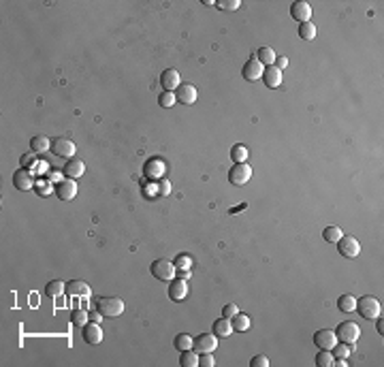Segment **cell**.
<instances>
[{"label": "cell", "mask_w": 384, "mask_h": 367, "mask_svg": "<svg viewBox=\"0 0 384 367\" xmlns=\"http://www.w3.org/2000/svg\"><path fill=\"white\" fill-rule=\"evenodd\" d=\"M28 171H30V173H45V171H49V164L45 160H36Z\"/></svg>", "instance_id": "cell-41"}, {"label": "cell", "mask_w": 384, "mask_h": 367, "mask_svg": "<svg viewBox=\"0 0 384 367\" xmlns=\"http://www.w3.org/2000/svg\"><path fill=\"white\" fill-rule=\"evenodd\" d=\"M275 64H277V69H286V66H288V58H286V56H277L275 58Z\"/></svg>", "instance_id": "cell-46"}, {"label": "cell", "mask_w": 384, "mask_h": 367, "mask_svg": "<svg viewBox=\"0 0 384 367\" xmlns=\"http://www.w3.org/2000/svg\"><path fill=\"white\" fill-rule=\"evenodd\" d=\"M314 344L318 346L320 350H331L337 344V338H335V331H331V329H320V331H316L314 335Z\"/></svg>", "instance_id": "cell-13"}, {"label": "cell", "mask_w": 384, "mask_h": 367, "mask_svg": "<svg viewBox=\"0 0 384 367\" xmlns=\"http://www.w3.org/2000/svg\"><path fill=\"white\" fill-rule=\"evenodd\" d=\"M36 156H39V154H36V152H30V154H24V156H21V167H26V169H30V167H32V164H34L36 160H39V158H36Z\"/></svg>", "instance_id": "cell-40"}, {"label": "cell", "mask_w": 384, "mask_h": 367, "mask_svg": "<svg viewBox=\"0 0 384 367\" xmlns=\"http://www.w3.org/2000/svg\"><path fill=\"white\" fill-rule=\"evenodd\" d=\"M126 303L120 297H103L99 299V312L105 318H118L124 314Z\"/></svg>", "instance_id": "cell-2"}, {"label": "cell", "mask_w": 384, "mask_h": 367, "mask_svg": "<svg viewBox=\"0 0 384 367\" xmlns=\"http://www.w3.org/2000/svg\"><path fill=\"white\" fill-rule=\"evenodd\" d=\"M56 197L60 201H73L77 197V184H75V179H62V182H58Z\"/></svg>", "instance_id": "cell-12"}, {"label": "cell", "mask_w": 384, "mask_h": 367, "mask_svg": "<svg viewBox=\"0 0 384 367\" xmlns=\"http://www.w3.org/2000/svg\"><path fill=\"white\" fill-rule=\"evenodd\" d=\"M242 73H244V79H246V81H258V79L262 77V73H265V66L258 62V58L252 56L250 60H248V64L244 66Z\"/></svg>", "instance_id": "cell-11"}, {"label": "cell", "mask_w": 384, "mask_h": 367, "mask_svg": "<svg viewBox=\"0 0 384 367\" xmlns=\"http://www.w3.org/2000/svg\"><path fill=\"white\" fill-rule=\"evenodd\" d=\"M160 86L164 88V92H175V90L182 86V77L175 69H167L160 75Z\"/></svg>", "instance_id": "cell-15"}, {"label": "cell", "mask_w": 384, "mask_h": 367, "mask_svg": "<svg viewBox=\"0 0 384 367\" xmlns=\"http://www.w3.org/2000/svg\"><path fill=\"white\" fill-rule=\"evenodd\" d=\"M231 158L235 160V164H242L248 160V147L244 143H237V145H233L231 149Z\"/></svg>", "instance_id": "cell-28"}, {"label": "cell", "mask_w": 384, "mask_h": 367, "mask_svg": "<svg viewBox=\"0 0 384 367\" xmlns=\"http://www.w3.org/2000/svg\"><path fill=\"white\" fill-rule=\"evenodd\" d=\"M252 367H269V359L265 355H256L252 361H250Z\"/></svg>", "instance_id": "cell-44"}, {"label": "cell", "mask_w": 384, "mask_h": 367, "mask_svg": "<svg viewBox=\"0 0 384 367\" xmlns=\"http://www.w3.org/2000/svg\"><path fill=\"white\" fill-rule=\"evenodd\" d=\"M218 9H222V11H237L239 9V0H218Z\"/></svg>", "instance_id": "cell-36"}, {"label": "cell", "mask_w": 384, "mask_h": 367, "mask_svg": "<svg viewBox=\"0 0 384 367\" xmlns=\"http://www.w3.org/2000/svg\"><path fill=\"white\" fill-rule=\"evenodd\" d=\"M256 58H258V62L267 69V66H273V64H275V58H277V56H275L273 47H260L258 54H256Z\"/></svg>", "instance_id": "cell-25"}, {"label": "cell", "mask_w": 384, "mask_h": 367, "mask_svg": "<svg viewBox=\"0 0 384 367\" xmlns=\"http://www.w3.org/2000/svg\"><path fill=\"white\" fill-rule=\"evenodd\" d=\"M194 350H197L199 355H207V353H214L218 348V338L214 333H201L194 338Z\"/></svg>", "instance_id": "cell-8"}, {"label": "cell", "mask_w": 384, "mask_h": 367, "mask_svg": "<svg viewBox=\"0 0 384 367\" xmlns=\"http://www.w3.org/2000/svg\"><path fill=\"white\" fill-rule=\"evenodd\" d=\"M342 235H344V233H342L340 227H327L325 231H322V237H325L329 244H337V242L342 239Z\"/></svg>", "instance_id": "cell-34"}, {"label": "cell", "mask_w": 384, "mask_h": 367, "mask_svg": "<svg viewBox=\"0 0 384 367\" xmlns=\"http://www.w3.org/2000/svg\"><path fill=\"white\" fill-rule=\"evenodd\" d=\"M262 81L267 88H280L282 86V71L277 66H267L262 73Z\"/></svg>", "instance_id": "cell-20"}, {"label": "cell", "mask_w": 384, "mask_h": 367, "mask_svg": "<svg viewBox=\"0 0 384 367\" xmlns=\"http://www.w3.org/2000/svg\"><path fill=\"white\" fill-rule=\"evenodd\" d=\"M352 350H355V344H335L333 348H331V353H333V357L337 359H348L352 355Z\"/></svg>", "instance_id": "cell-27"}, {"label": "cell", "mask_w": 384, "mask_h": 367, "mask_svg": "<svg viewBox=\"0 0 384 367\" xmlns=\"http://www.w3.org/2000/svg\"><path fill=\"white\" fill-rule=\"evenodd\" d=\"M233 333V325H231V318H220L214 323V335L216 338H229Z\"/></svg>", "instance_id": "cell-22"}, {"label": "cell", "mask_w": 384, "mask_h": 367, "mask_svg": "<svg viewBox=\"0 0 384 367\" xmlns=\"http://www.w3.org/2000/svg\"><path fill=\"white\" fill-rule=\"evenodd\" d=\"M231 325H233V331H239V333H244L250 329V316L248 314H235V316L231 318Z\"/></svg>", "instance_id": "cell-24"}, {"label": "cell", "mask_w": 384, "mask_h": 367, "mask_svg": "<svg viewBox=\"0 0 384 367\" xmlns=\"http://www.w3.org/2000/svg\"><path fill=\"white\" fill-rule=\"evenodd\" d=\"M216 361H214V357L212 353H207V355H199V367H214Z\"/></svg>", "instance_id": "cell-43"}, {"label": "cell", "mask_w": 384, "mask_h": 367, "mask_svg": "<svg viewBox=\"0 0 384 367\" xmlns=\"http://www.w3.org/2000/svg\"><path fill=\"white\" fill-rule=\"evenodd\" d=\"M179 365L182 367H199V353L194 348L184 350L182 357H179Z\"/></svg>", "instance_id": "cell-26"}, {"label": "cell", "mask_w": 384, "mask_h": 367, "mask_svg": "<svg viewBox=\"0 0 384 367\" xmlns=\"http://www.w3.org/2000/svg\"><path fill=\"white\" fill-rule=\"evenodd\" d=\"M156 190H158V194H160V197H167V194H171V184H169V179H158Z\"/></svg>", "instance_id": "cell-38"}, {"label": "cell", "mask_w": 384, "mask_h": 367, "mask_svg": "<svg viewBox=\"0 0 384 367\" xmlns=\"http://www.w3.org/2000/svg\"><path fill=\"white\" fill-rule=\"evenodd\" d=\"M337 252H340L342 256H346V258H355V256H359V252H361L359 239H357V237H352V235H342V239L337 242Z\"/></svg>", "instance_id": "cell-6"}, {"label": "cell", "mask_w": 384, "mask_h": 367, "mask_svg": "<svg viewBox=\"0 0 384 367\" xmlns=\"http://www.w3.org/2000/svg\"><path fill=\"white\" fill-rule=\"evenodd\" d=\"M235 314H239L237 303H227V305H224V310H222V316H224V318H233Z\"/></svg>", "instance_id": "cell-42"}, {"label": "cell", "mask_w": 384, "mask_h": 367, "mask_svg": "<svg viewBox=\"0 0 384 367\" xmlns=\"http://www.w3.org/2000/svg\"><path fill=\"white\" fill-rule=\"evenodd\" d=\"M152 275L162 282H171L177 275V267H175V263H171L167 258H158L152 263Z\"/></svg>", "instance_id": "cell-3"}, {"label": "cell", "mask_w": 384, "mask_h": 367, "mask_svg": "<svg viewBox=\"0 0 384 367\" xmlns=\"http://www.w3.org/2000/svg\"><path fill=\"white\" fill-rule=\"evenodd\" d=\"M357 312L367 320H376L382 314V303L372 295L361 297V299H357Z\"/></svg>", "instance_id": "cell-1"}, {"label": "cell", "mask_w": 384, "mask_h": 367, "mask_svg": "<svg viewBox=\"0 0 384 367\" xmlns=\"http://www.w3.org/2000/svg\"><path fill=\"white\" fill-rule=\"evenodd\" d=\"M71 320H73V325H77V327H86L90 323V314L84 308H81V310H73Z\"/></svg>", "instance_id": "cell-35"}, {"label": "cell", "mask_w": 384, "mask_h": 367, "mask_svg": "<svg viewBox=\"0 0 384 367\" xmlns=\"http://www.w3.org/2000/svg\"><path fill=\"white\" fill-rule=\"evenodd\" d=\"M333 361H335V357L331 350H320V353L316 355V365L318 367H333Z\"/></svg>", "instance_id": "cell-32"}, {"label": "cell", "mask_w": 384, "mask_h": 367, "mask_svg": "<svg viewBox=\"0 0 384 367\" xmlns=\"http://www.w3.org/2000/svg\"><path fill=\"white\" fill-rule=\"evenodd\" d=\"M34 177L32 173H30L28 169H17L13 173V186L17 190H30V188H34Z\"/></svg>", "instance_id": "cell-14"}, {"label": "cell", "mask_w": 384, "mask_h": 367, "mask_svg": "<svg viewBox=\"0 0 384 367\" xmlns=\"http://www.w3.org/2000/svg\"><path fill=\"white\" fill-rule=\"evenodd\" d=\"M175 267L177 269H192V258H188L186 254H179L175 258Z\"/></svg>", "instance_id": "cell-39"}, {"label": "cell", "mask_w": 384, "mask_h": 367, "mask_svg": "<svg viewBox=\"0 0 384 367\" xmlns=\"http://www.w3.org/2000/svg\"><path fill=\"white\" fill-rule=\"evenodd\" d=\"M103 318H105V316H103L99 310H96V312H90V323H101Z\"/></svg>", "instance_id": "cell-47"}, {"label": "cell", "mask_w": 384, "mask_h": 367, "mask_svg": "<svg viewBox=\"0 0 384 367\" xmlns=\"http://www.w3.org/2000/svg\"><path fill=\"white\" fill-rule=\"evenodd\" d=\"M34 188L39 190L41 194H49V192H51V186H49L47 182H45V179H39V182L34 184Z\"/></svg>", "instance_id": "cell-45"}, {"label": "cell", "mask_w": 384, "mask_h": 367, "mask_svg": "<svg viewBox=\"0 0 384 367\" xmlns=\"http://www.w3.org/2000/svg\"><path fill=\"white\" fill-rule=\"evenodd\" d=\"M252 179V167L248 162H242V164H235L231 167L229 171V182L235 184V186H244Z\"/></svg>", "instance_id": "cell-5"}, {"label": "cell", "mask_w": 384, "mask_h": 367, "mask_svg": "<svg viewBox=\"0 0 384 367\" xmlns=\"http://www.w3.org/2000/svg\"><path fill=\"white\" fill-rule=\"evenodd\" d=\"M299 36L305 41H312L316 36V26L312 21H303V24H299Z\"/></svg>", "instance_id": "cell-33"}, {"label": "cell", "mask_w": 384, "mask_h": 367, "mask_svg": "<svg viewBox=\"0 0 384 367\" xmlns=\"http://www.w3.org/2000/svg\"><path fill=\"white\" fill-rule=\"evenodd\" d=\"M312 4L310 2H305V0H297V2H292L290 4V15H292V19H297V21H312Z\"/></svg>", "instance_id": "cell-10"}, {"label": "cell", "mask_w": 384, "mask_h": 367, "mask_svg": "<svg viewBox=\"0 0 384 367\" xmlns=\"http://www.w3.org/2000/svg\"><path fill=\"white\" fill-rule=\"evenodd\" d=\"M175 99L179 103H184V105H192L194 101H197V88H194L192 84H182L175 90Z\"/></svg>", "instance_id": "cell-18"}, {"label": "cell", "mask_w": 384, "mask_h": 367, "mask_svg": "<svg viewBox=\"0 0 384 367\" xmlns=\"http://www.w3.org/2000/svg\"><path fill=\"white\" fill-rule=\"evenodd\" d=\"M30 149H32V152H36V154H43V152H47V149H51L49 137H45V134L32 137V141H30Z\"/></svg>", "instance_id": "cell-23"}, {"label": "cell", "mask_w": 384, "mask_h": 367, "mask_svg": "<svg viewBox=\"0 0 384 367\" xmlns=\"http://www.w3.org/2000/svg\"><path fill=\"white\" fill-rule=\"evenodd\" d=\"M66 293L73 297H79V299H90V295H92V288H90V284L86 282H81V280H73L66 284Z\"/></svg>", "instance_id": "cell-16"}, {"label": "cell", "mask_w": 384, "mask_h": 367, "mask_svg": "<svg viewBox=\"0 0 384 367\" xmlns=\"http://www.w3.org/2000/svg\"><path fill=\"white\" fill-rule=\"evenodd\" d=\"M175 92H162L160 96H158V103L162 105V107H173L175 105Z\"/></svg>", "instance_id": "cell-37"}, {"label": "cell", "mask_w": 384, "mask_h": 367, "mask_svg": "<svg viewBox=\"0 0 384 367\" xmlns=\"http://www.w3.org/2000/svg\"><path fill=\"white\" fill-rule=\"evenodd\" d=\"M164 171H167V164H164V160H160V158H149V160L145 162V167H143V175H145L147 179H152V182H158V179H162Z\"/></svg>", "instance_id": "cell-9"}, {"label": "cell", "mask_w": 384, "mask_h": 367, "mask_svg": "<svg viewBox=\"0 0 384 367\" xmlns=\"http://www.w3.org/2000/svg\"><path fill=\"white\" fill-rule=\"evenodd\" d=\"M84 340L88 344H101L103 342V329L99 323H88L84 327Z\"/></svg>", "instance_id": "cell-21"}, {"label": "cell", "mask_w": 384, "mask_h": 367, "mask_svg": "<svg viewBox=\"0 0 384 367\" xmlns=\"http://www.w3.org/2000/svg\"><path fill=\"white\" fill-rule=\"evenodd\" d=\"M335 338H337V342L355 344V342L361 338V329H359L357 323H352V320H346V323H342L340 327H337Z\"/></svg>", "instance_id": "cell-4"}, {"label": "cell", "mask_w": 384, "mask_h": 367, "mask_svg": "<svg viewBox=\"0 0 384 367\" xmlns=\"http://www.w3.org/2000/svg\"><path fill=\"white\" fill-rule=\"evenodd\" d=\"M51 152L60 158H75V152H77V147H75L73 139L69 137H58L54 143H51Z\"/></svg>", "instance_id": "cell-7"}, {"label": "cell", "mask_w": 384, "mask_h": 367, "mask_svg": "<svg viewBox=\"0 0 384 367\" xmlns=\"http://www.w3.org/2000/svg\"><path fill=\"white\" fill-rule=\"evenodd\" d=\"M186 295H188V284H186V280H182V278L171 280L169 297L173 299V301H182V299H186Z\"/></svg>", "instance_id": "cell-19"}, {"label": "cell", "mask_w": 384, "mask_h": 367, "mask_svg": "<svg viewBox=\"0 0 384 367\" xmlns=\"http://www.w3.org/2000/svg\"><path fill=\"white\" fill-rule=\"evenodd\" d=\"M376 327H378V331H380V333L384 331V325H382V320H378V325H376Z\"/></svg>", "instance_id": "cell-48"}, {"label": "cell", "mask_w": 384, "mask_h": 367, "mask_svg": "<svg viewBox=\"0 0 384 367\" xmlns=\"http://www.w3.org/2000/svg\"><path fill=\"white\" fill-rule=\"evenodd\" d=\"M192 346H194L192 335H188V333H179L177 338H175V348L179 350V353H184V350H190Z\"/></svg>", "instance_id": "cell-30"}, {"label": "cell", "mask_w": 384, "mask_h": 367, "mask_svg": "<svg viewBox=\"0 0 384 367\" xmlns=\"http://www.w3.org/2000/svg\"><path fill=\"white\" fill-rule=\"evenodd\" d=\"M66 290V284L64 282H60V280H54V282H49L47 284V288H45V293H47V297H51V299H56V297H60Z\"/></svg>", "instance_id": "cell-29"}, {"label": "cell", "mask_w": 384, "mask_h": 367, "mask_svg": "<svg viewBox=\"0 0 384 367\" xmlns=\"http://www.w3.org/2000/svg\"><path fill=\"white\" fill-rule=\"evenodd\" d=\"M337 305H340V310H342V312L350 314V312H355V310H357V299L352 297V295H342V297H340V301H337Z\"/></svg>", "instance_id": "cell-31"}, {"label": "cell", "mask_w": 384, "mask_h": 367, "mask_svg": "<svg viewBox=\"0 0 384 367\" xmlns=\"http://www.w3.org/2000/svg\"><path fill=\"white\" fill-rule=\"evenodd\" d=\"M62 173L69 177V179H77L86 173V164L84 160H79V158H69V162L64 164V169H62Z\"/></svg>", "instance_id": "cell-17"}]
</instances>
